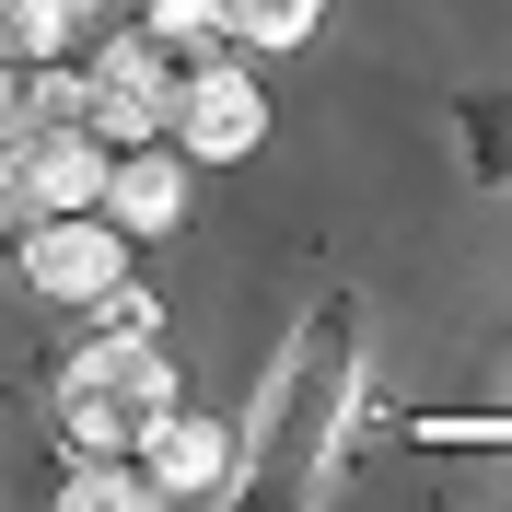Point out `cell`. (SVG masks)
<instances>
[{"label": "cell", "instance_id": "cell-1", "mask_svg": "<svg viewBox=\"0 0 512 512\" xmlns=\"http://www.w3.org/2000/svg\"><path fill=\"white\" fill-rule=\"evenodd\" d=\"M373 419V350H361V303L326 291L315 315L280 338L268 361V396H256L245 443H233V478L210 512H315L338 478V443Z\"/></svg>", "mask_w": 512, "mask_h": 512}, {"label": "cell", "instance_id": "cell-2", "mask_svg": "<svg viewBox=\"0 0 512 512\" xmlns=\"http://www.w3.org/2000/svg\"><path fill=\"white\" fill-rule=\"evenodd\" d=\"M175 396H187V384H175V361H163L152 303L117 291V315L94 326V350L59 373V431H70V454H140Z\"/></svg>", "mask_w": 512, "mask_h": 512}, {"label": "cell", "instance_id": "cell-3", "mask_svg": "<svg viewBox=\"0 0 512 512\" xmlns=\"http://www.w3.org/2000/svg\"><path fill=\"white\" fill-rule=\"evenodd\" d=\"M187 70L140 12L94 35V59H82V128H94L105 152H140V140H175V94H187Z\"/></svg>", "mask_w": 512, "mask_h": 512}, {"label": "cell", "instance_id": "cell-4", "mask_svg": "<svg viewBox=\"0 0 512 512\" xmlns=\"http://www.w3.org/2000/svg\"><path fill=\"white\" fill-rule=\"evenodd\" d=\"M12 268H24L35 303H117L128 291V222L117 210H35Z\"/></svg>", "mask_w": 512, "mask_h": 512}, {"label": "cell", "instance_id": "cell-5", "mask_svg": "<svg viewBox=\"0 0 512 512\" xmlns=\"http://www.w3.org/2000/svg\"><path fill=\"white\" fill-rule=\"evenodd\" d=\"M175 140H187V163H245L256 140H268V94H256V70L233 59H198L187 94H175Z\"/></svg>", "mask_w": 512, "mask_h": 512}, {"label": "cell", "instance_id": "cell-6", "mask_svg": "<svg viewBox=\"0 0 512 512\" xmlns=\"http://www.w3.org/2000/svg\"><path fill=\"white\" fill-rule=\"evenodd\" d=\"M233 443H245V431H222V419H198L187 396H175V408L152 419V443L128 454V466H140V478H152L163 501H222V478H233Z\"/></svg>", "mask_w": 512, "mask_h": 512}, {"label": "cell", "instance_id": "cell-7", "mask_svg": "<svg viewBox=\"0 0 512 512\" xmlns=\"http://www.w3.org/2000/svg\"><path fill=\"white\" fill-rule=\"evenodd\" d=\"M187 140H140V152H117L105 163V210H117L128 233H175L187 222Z\"/></svg>", "mask_w": 512, "mask_h": 512}, {"label": "cell", "instance_id": "cell-8", "mask_svg": "<svg viewBox=\"0 0 512 512\" xmlns=\"http://www.w3.org/2000/svg\"><path fill=\"white\" fill-rule=\"evenodd\" d=\"M105 163H117V152H105L82 117L47 128V152L24 163V210H105Z\"/></svg>", "mask_w": 512, "mask_h": 512}, {"label": "cell", "instance_id": "cell-9", "mask_svg": "<svg viewBox=\"0 0 512 512\" xmlns=\"http://www.w3.org/2000/svg\"><path fill=\"white\" fill-rule=\"evenodd\" d=\"M59 512H163V489L128 466V454H82L70 466V489H59Z\"/></svg>", "mask_w": 512, "mask_h": 512}, {"label": "cell", "instance_id": "cell-10", "mask_svg": "<svg viewBox=\"0 0 512 512\" xmlns=\"http://www.w3.org/2000/svg\"><path fill=\"white\" fill-rule=\"evenodd\" d=\"M315 24H326V0H222V35L245 47V59L256 47H303Z\"/></svg>", "mask_w": 512, "mask_h": 512}, {"label": "cell", "instance_id": "cell-11", "mask_svg": "<svg viewBox=\"0 0 512 512\" xmlns=\"http://www.w3.org/2000/svg\"><path fill=\"white\" fill-rule=\"evenodd\" d=\"M408 443H466V454H512V396L501 408H408Z\"/></svg>", "mask_w": 512, "mask_h": 512}, {"label": "cell", "instance_id": "cell-12", "mask_svg": "<svg viewBox=\"0 0 512 512\" xmlns=\"http://www.w3.org/2000/svg\"><path fill=\"white\" fill-rule=\"evenodd\" d=\"M478 163H489V175H512V105H489V117H478Z\"/></svg>", "mask_w": 512, "mask_h": 512}, {"label": "cell", "instance_id": "cell-13", "mask_svg": "<svg viewBox=\"0 0 512 512\" xmlns=\"http://www.w3.org/2000/svg\"><path fill=\"white\" fill-rule=\"evenodd\" d=\"M0 210H12V187H0Z\"/></svg>", "mask_w": 512, "mask_h": 512}]
</instances>
